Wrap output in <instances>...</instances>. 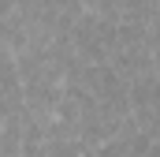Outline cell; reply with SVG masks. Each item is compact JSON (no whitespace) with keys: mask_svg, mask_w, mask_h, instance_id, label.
I'll return each mask as SVG.
<instances>
[{"mask_svg":"<svg viewBox=\"0 0 160 157\" xmlns=\"http://www.w3.org/2000/svg\"><path fill=\"white\" fill-rule=\"evenodd\" d=\"M0 97H22V75L11 52H0Z\"/></svg>","mask_w":160,"mask_h":157,"instance_id":"7a4b0ae2","label":"cell"},{"mask_svg":"<svg viewBox=\"0 0 160 157\" xmlns=\"http://www.w3.org/2000/svg\"><path fill=\"white\" fill-rule=\"evenodd\" d=\"M82 157H101V154H97V150H82Z\"/></svg>","mask_w":160,"mask_h":157,"instance_id":"277c9868","label":"cell"},{"mask_svg":"<svg viewBox=\"0 0 160 157\" xmlns=\"http://www.w3.org/2000/svg\"><path fill=\"white\" fill-rule=\"evenodd\" d=\"M82 146L78 138H45V154L48 157H82Z\"/></svg>","mask_w":160,"mask_h":157,"instance_id":"3957f363","label":"cell"},{"mask_svg":"<svg viewBox=\"0 0 160 157\" xmlns=\"http://www.w3.org/2000/svg\"><path fill=\"white\" fill-rule=\"evenodd\" d=\"M108 64L116 68V75H119L127 86H130L134 78L153 75V71H157V68H153V52H149L145 45H142V49H119V52H116V56H112Z\"/></svg>","mask_w":160,"mask_h":157,"instance_id":"6da1fadb","label":"cell"}]
</instances>
